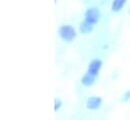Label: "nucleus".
Masks as SVG:
<instances>
[{
  "label": "nucleus",
  "mask_w": 130,
  "mask_h": 120,
  "mask_svg": "<svg viewBox=\"0 0 130 120\" xmlns=\"http://www.w3.org/2000/svg\"><path fill=\"white\" fill-rule=\"evenodd\" d=\"M58 35L64 42L71 43L77 38L78 32L77 29L71 24H61L58 28Z\"/></svg>",
  "instance_id": "1"
},
{
  "label": "nucleus",
  "mask_w": 130,
  "mask_h": 120,
  "mask_svg": "<svg viewBox=\"0 0 130 120\" xmlns=\"http://www.w3.org/2000/svg\"><path fill=\"white\" fill-rule=\"evenodd\" d=\"M101 10L97 6H90L85 10L84 13V20L90 22L91 24L95 25L101 20Z\"/></svg>",
  "instance_id": "2"
},
{
  "label": "nucleus",
  "mask_w": 130,
  "mask_h": 120,
  "mask_svg": "<svg viewBox=\"0 0 130 120\" xmlns=\"http://www.w3.org/2000/svg\"><path fill=\"white\" fill-rule=\"evenodd\" d=\"M103 105V98L98 95L89 96L85 102V106L88 110L91 111H97Z\"/></svg>",
  "instance_id": "3"
},
{
  "label": "nucleus",
  "mask_w": 130,
  "mask_h": 120,
  "mask_svg": "<svg viewBox=\"0 0 130 120\" xmlns=\"http://www.w3.org/2000/svg\"><path fill=\"white\" fill-rule=\"evenodd\" d=\"M103 68V61L99 58H94L93 60H91L88 64V68H87V73L94 75V76H98L101 72Z\"/></svg>",
  "instance_id": "4"
},
{
  "label": "nucleus",
  "mask_w": 130,
  "mask_h": 120,
  "mask_svg": "<svg viewBox=\"0 0 130 120\" xmlns=\"http://www.w3.org/2000/svg\"><path fill=\"white\" fill-rule=\"evenodd\" d=\"M98 78H99L98 76L91 75V74H89V73L86 72V73L81 77L80 83L82 84V86L87 87V88H90V87H93V86L96 84Z\"/></svg>",
  "instance_id": "5"
},
{
  "label": "nucleus",
  "mask_w": 130,
  "mask_h": 120,
  "mask_svg": "<svg viewBox=\"0 0 130 120\" xmlns=\"http://www.w3.org/2000/svg\"><path fill=\"white\" fill-rule=\"evenodd\" d=\"M78 28H79L80 33H82V34H89V33H91V32L94 30V25L91 24L90 22H88V21H86V20L83 19V20L80 22Z\"/></svg>",
  "instance_id": "6"
},
{
  "label": "nucleus",
  "mask_w": 130,
  "mask_h": 120,
  "mask_svg": "<svg viewBox=\"0 0 130 120\" xmlns=\"http://www.w3.org/2000/svg\"><path fill=\"white\" fill-rule=\"evenodd\" d=\"M127 0H113L111 4V10L113 12H119L126 4Z\"/></svg>",
  "instance_id": "7"
},
{
  "label": "nucleus",
  "mask_w": 130,
  "mask_h": 120,
  "mask_svg": "<svg viewBox=\"0 0 130 120\" xmlns=\"http://www.w3.org/2000/svg\"><path fill=\"white\" fill-rule=\"evenodd\" d=\"M63 107V101L60 98H55V103H54V109L55 112H58L59 110H61Z\"/></svg>",
  "instance_id": "8"
},
{
  "label": "nucleus",
  "mask_w": 130,
  "mask_h": 120,
  "mask_svg": "<svg viewBox=\"0 0 130 120\" xmlns=\"http://www.w3.org/2000/svg\"><path fill=\"white\" fill-rule=\"evenodd\" d=\"M120 101L122 103H128L130 101V90H126L121 96L120 98Z\"/></svg>",
  "instance_id": "9"
},
{
  "label": "nucleus",
  "mask_w": 130,
  "mask_h": 120,
  "mask_svg": "<svg viewBox=\"0 0 130 120\" xmlns=\"http://www.w3.org/2000/svg\"><path fill=\"white\" fill-rule=\"evenodd\" d=\"M118 77H119V71H118V70H114V71L112 72V74H111L112 80H117Z\"/></svg>",
  "instance_id": "10"
},
{
  "label": "nucleus",
  "mask_w": 130,
  "mask_h": 120,
  "mask_svg": "<svg viewBox=\"0 0 130 120\" xmlns=\"http://www.w3.org/2000/svg\"><path fill=\"white\" fill-rule=\"evenodd\" d=\"M129 14H130V7H129Z\"/></svg>",
  "instance_id": "11"
}]
</instances>
